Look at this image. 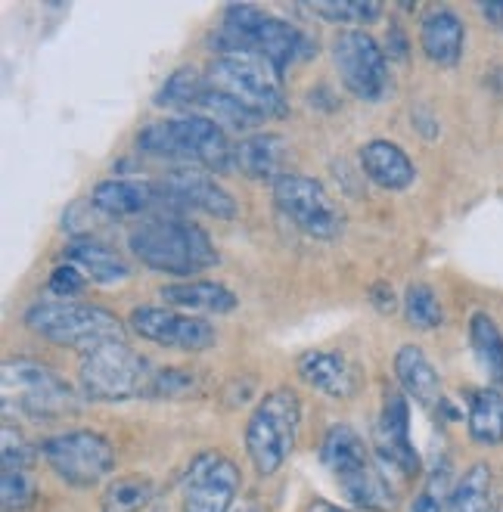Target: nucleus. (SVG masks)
I'll return each instance as SVG.
<instances>
[{
    "label": "nucleus",
    "mask_w": 503,
    "mask_h": 512,
    "mask_svg": "<svg viewBox=\"0 0 503 512\" xmlns=\"http://www.w3.org/2000/svg\"><path fill=\"white\" fill-rule=\"evenodd\" d=\"M131 255L153 274L190 280L199 270L218 264V249L212 236L193 221L181 218H150L131 230Z\"/></svg>",
    "instance_id": "obj_1"
},
{
    "label": "nucleus",
    "mask_w": 503,
    "mask_h": 512,
    "mask_svg": "<svg viewBox=\"0 0 503 512\" xmlns=\"http://www.w3.org/2000/svg\"><path fill=\"white\" fill-rule=\"evenodd\" d=\"M224 53H252L268 59V63L283 75L292 63L308 59L317 47L314 41L299 32L292 22L277 19L271 13H264L249 4H233L221 16V28L212 38Z\"/></svg>",
    "instance_id": "obj_2"
},
{
    "label": "nucleus",
    "mask_w": 503,
    "mask_h": 512,
    "mask_svg": "<svg viewBox=\"0 0 503 512\" xmlns=\"http://www.w3.org/2000/svg\"><path fill=\"white\" fill-rule=\"evenodd\" d=\"M233 146L227 131L205 115H177L146 125L137 134V149L156 159L202 165L205 171H233Z\"/></svg>",
    "instance_id": "obj_3"
},
{
    "label": "nucleus",
    "mask_w": 503,
    "mask_h": 512,
    "mask_svg": "<svg viewBox=\"0 0 503 512\" xmlns=\"http://www.w3.org/2000/svg\"><path fill=\"white\" fill-rule=\"evenodd\" d=\"M320 460L354 506H361L367 512H395L398 506L395 488L389 485V478L379 472L361 435L351 426L339 423L327 432L320 447Z\"/></svg>",
    "instance_id": "obj_4"
},
{
    "label": "nucleus",
    "mask_w": 503,
    "mask_h": 512,
    "mask_svg": "<svg viewBox=\"0 0 503 512\" xmlns=\"http://www.w3.org/2000/svg\"><path fill=\"white\" fill-rule=\"evenodd\" d=\"M159 367H153L140 351L128 342H106L84 354L78 385L87 401L122 404L137 398H153Z\"/></svg>",
    "instance_id": "obj_5"
},
{
    "label": "nucleus",
    "mask_w": 503,
    "mask_h": 512,
    "mask_svg": "<svg viewBox=\"0 0 503 512\" xmlns=\"http://www.w3.org/2000/svg\"><path fill=\"white\" fill-rule=\"evenodd\" d=\"M25 326L50 345L91 354L106 342H125V323L109 308L84 301H38L25 311Z\"/></svg>",
    "instance_id": "obj_6"
},
{
    "label": "nucleus",
    "mask_w": 503,
    "mask_h": 512,
    "mask_svg": "<svg viewBox=\"0 0 503 512\" xmlns=\"http://www.w3.org/2000/svg\"><path fill=\"white\" fill-rule=\"evenodd\" d=\"M0 391H4V413L25 416L32 423H53L78 410L75 388L32 357L7 360L0 373Z\"/></svg>",
    "instance_id": "obj_7"
},
{
    "label": "nucleus",
    "mask_w": 503,
    "mask_h": 512,
    "mask_svg": "<svg viewBox=\"0 0 503 512\" xmlns=\"http://www.w3.org/2000/svg\"><path fill=\"white\" fill-rule=\"evenodd\" d=\"M209 87H215L218 94L230 97L233 103H240L252 115L264 118H280L289 112L286 103V87L283 75L268 63V59L252 56V53H218L212 59L209 72Z\"/></svg>",
    "instance_id": "obj_8"
},
{
    "label": "nucleus",
    "mask_w": 503,
    "mask_h": 512,
    "mask_svg": "<svg viewBox=\"0 0 503 512\" xmlns=\"http://www.w3.org/2000/svg\"><path fill=\"white\" fill-rule=\"evenodd\" d=\"M302 426V401L292 388L268 391L246 423V454L258 475H274L289 460Z\"/></svg>",
    "instance_id": "obj_9"
},
{
    "label": "nucleus",
    "mask_w": 503,
    "mask_h": 512,
    "mask_svg": "<svg viewBox=\"0 0 503 512\" xmlns=\"http://www.w3.org/2000/svg\"><path fill=\"white\" fill-rule=\"evenodd\" d=\"M41 454L53 475L72 488H94L115 469V447L91 429L53 435L41 444Z\"/></svg>",
    "instance_id": "obj_10"
},
{
    "label": "nucleus",
    "mask_w": 503,
    "mask_h": 512,
    "mask_svg": "<svg viewBox=\"0 0 503 512\" xmlns=\"http://www.w3.org/2000/svg\"><path fill=\"white\" fill-rule=\"evenodd\" d=\"M274 205L280 215L314 239H336L345 230V212L327 187L305 174H286L274 184Z\"/></svg>",
    "instance_id": "obj_11"
},
{
    "label": "nucleus",
    "mask_w": 503,
    "mask_h": 512,
    "mask_svg": "<svg viewBox=\"0 0 503 512\" xmlns=\"http://www.w3.org/2000/svg\"><path fill=\"white\" fill-rule=\"evenodd\" d=\"M333 63L351 97L364 103H379L389 90V63L382 50L361 28L339 32L333 41Z\"/></svg>",
    "instance_id": "obj_12"
},
{
    "label": "nucleus",
    "mask_w": 503,
    "mask_h": 512,
    "mask_svg": "<svg viewBox=\"0 0 503 512\" xmlns=\"http://www.w3.org/2000/svg\"><path fill=\"white\" fill-rule=\"evenodd\" d=\"M240 469L221 450H202L181 475V509L184 512H230L240 494Z\"/></svg>",
    "instance_id": "obj_13"
},
{
    "label": "nucleus",
    "mask_w": 503,
    "mask_h": 512,
    "mask_svg": "<svg viewBox=\"0 0 503 512\" xmlns=\"http://www.w3.org/2000/svg\"><path fill=\"white\" fill-rule=\"evenodd\" d=\"M128 326L140 339L162 345V348H174V351L199 354V351H209V348L218 345V329L209 320L184 314V311L143 305V308L131 311Z\"/></svg>",
    "instance_id": "obj_14"
},
{
    "label": "nucleus",
    "mask_w": 503,
    "mask_h": 512,
    "mask_svg": "<svg viewBox=\"0 0 503 512\" xmlns=\"http://www.w3.org/2000/svg\"><path fill=\"white\" fill-rule=\"evenodd\" d=\"M159 184L162 205L174 208V212H205L218 221L236 218V199L218 184L215 174L199 171V168H174L168 171Z\"/></svg>",
    "instance_id": "obj_15"
},
{
    "label": "nucleus",
    "mask_w": 503,
    "mask_h": 512,
    "mask_svg": "<svg viewBox=\"0 0 503 512\" xmlns=\"http://www.w3.org/2000/svg\"><path fill=\"white\" fill-rule=\"evenodd\" d=\"M373 444L379 460L398 469L401 475L413 478L420 475V454L417 447L410 444V407H407V395L404 391L389 388L386 401H382L379 419H376V432H373Z\"/></svg>",
    "instance_id": "obj_16"
},
{
    "label": "nucleus",
    "mask_w": 503,
    "mask_h": 512,
    "mask_svg": "<svg viewBox=\"0 0 503 512\" xmlns=\"http://www.w3.org/2000/svg\"><path fill=\"white\" fill-rule=\"evenodd\" d=\"M91 202L97 212H103L109 218H137V215H146V212H153V208H159L162 193H159V184H153V180L109 177L94 187Z\"/></svg>",
    "instance_id": "obj_17"
},
{
    "label": "nucleus",
    "mask_w": 503,
    "mask_h": 512,
    "mask_svg": "<svg viewBox=\"0 0 503 512\" xmlns=\"http://www.w3.org/2000/svg\"><path fill=\"white\" fill-rule=\"evenodd\" d=\"M292 143L283 134H252L233 146V168L249 180H277L292 174Z\"/></svg>",
    "instance_id": "obj_18"
},
{
    "label": "nucleus",
    "mask_w": 503,
    "mask_h": 512,
    "mask_svg": "<svg viewBox=\"0 0 503 512\" xmlns=\"http://www.w3.org/2000/svg\"><path fill=\"white\" fill-rule=\"evenodd\" d=\"M299 370L302 382L317 388L320 395L327 398H351L354 391L361 388V376H358V367L351 364V360L339 351H308L299 357Z\"/></svg>",
    "instance_id": "obj_19"
},
{
    "label": "nucleus",
    "mask_w": 503,
    "mask_h": 512,
    "mask_svg": "<svg viewBox=\"0 0 503 512\" xmlns=\"http://www.w3.org/2000/svg\"><path fill=\"white\" fill-rule=\"evenodd\" d=\"M361 174L370 177L379 190L401 193L417 180V165L392 140H370L361 146Z\"/></svg>",
    "instance_id": "obj_20"
},
{
    "label": "nucleus",
    "mask_w": 503,
    "mask_h": 512,
    "mask_svg": "<svg viewBox=\"0 0 503 512\" xmlns=\"http://www.w3.org/2000/svg\"><path fill=\"white\" fill-rule=\"evenodd\" d=\"M463 44H466V25L454 10L438 7L423 16L420 47L435 66H445V69L457 66L463 56Z\"/></svg>",
    "instance_id": "obj_21"
},
{
    "label": "nucleus",
    "mask_w": 503,
    "mask_h": 512,
    "mask_svg": "<svg viewBox=\"0 0 503 512\" xmlns=\"http://www.w3.org/2000/svg\"><path fill=\"white\" fill-rule=\"evenodd\" d=\"M395 376L404 388V395L413 398L420 407L432 410V407L445 404V395H441V379H438L432 360L426 357L423 348L401 345L395 354Z\"/></svg>",
    "instance_id": "obj_22"
},
{
    "label": "nucleus",
    "mask_w": 503,
    "mask_h": 512,
    "mask_svg": "<svg viewBox=\"0 0 503 512\" xmlns=\"http://www.w3.org/2000/svg\"><path fill=\"white\" fill-rule=\"evenodd\" d=\"M66 261L81 267L84 277L100 283V286H115V283H125L131 277V264L122 255H118L115 249L103 246L100 239H91V236L69 239Z\"/></svg>",
    "instance_id": "obj_23"
},
{
    "label": "nucleus",
    "mask_w": 503,
    "mask_h": 512,
    "mask_svg": "<svg viewBox=\"0 0 503 512\" xmlns=\"http://www.w3.org/2000/svg\"><path fill=\"white\" fill-rule=\"evenodd\" d=\"M165 298V305L177 311H202V314H230L240 298H236L227 286L209 283V280H184V283H171L162 286L159 292Z\"/></svg>",
    "instance_id": "obj_24"
},
{
    "label": "nucleus",
    "mask_w": 503,
    "mask_h": 512,
    "mask_svg": "<svg viewBox=\"0 0 503 512\" xmlns=\"http://www.w3.org/2000/svg\"><path fill=\"white\" fill-rule=\"evenodd\" d=\"M466 429L469 438L482 447L503 444V395L497 388L472 391L469 413H466Z\"/></svg>",
    "instance_id": "obj_25"
},
{
    "label": "nucleus",
    "mask_w": 503,
    "mask_h": 512,
    "mask_svg": "<svg viewBox=\"0 0 503 512\" xmlns=\"http://www.w3.org/2000/svg\"><path fill=\"white\" fill-rule=\"evenodd\" d=\"M491 491H494L491 466H488V463H472V466L460 475L457 485L451 488L448 512H491V509H494Z\"/></svg>",
    "instance_id": "obj_26"
},
{
    "label": "nucleus",
    "mask_w": 503,
    "mask_h": 512,
    "mask_svg": "<svg viewBox=\"0 0 503 512\" xmlns=\"http://www.w3.org/2000/svg\"><path fill=\"white\" fill-rule=\"evenodd\" d=\"M469 345L476 354L482 373L497 385L503 382V333L488 314H472L469 320Z\"/></svg>",
    "instance_id": "obj_27"
},
{
    "label": "nucleus",
    "mask_w": 503,
    "mask_h": 512,
    "mask_svg": "<svg viewBox=\"0 0 503 512\" xmlns=\"http://www.w3.org/2000/svg\"><path fill=\"white\" fill-rule=\"evenodd\" d=\"M156 503V481L146 475L115 478L106 488L100 509L103 512H146Z\"/></svg>",
    "instance_id": "obj_28"
},
{
    "label": "nucleus",
    "mask_w": 503,
    "mask_h": 512,
    "mask_svg": "<svg viewBox=\"0 0 503 512\" xmlns=\"http://www.w3.org/2000/svg\"><path fill=\"white\" fill-rule=\"evenodd\" d=\"M205 90H209V81H205V75L193 66H184L168 75V81L159 87L156 94V106L162 109H199Z\"/></svg>",
    "instance_id": "obj_29"
},
{
    "label": "nucleus",
    "mask_w": 503,
    "mask_h": 512,
    "mask_svg": "<svg viewBox=\"0 0 503 512\" xmlns=\"http://www.w3.org/2000/svg\"><path fill=\"white\" fill-rule=\"evenodd\" d=\"M404 320L413 326V329H438L445 323V308H441V301L435 295V289L429 283H410L407 292H404Z\"/></svg>",
    "instance_id": "obj_30"
},
{
    "label": "nucleus",
    "mask_w": 503,
    "mask_h": 512,
    "mask_svg": "<svg viewBox=\"0 0 503 512\" xmlns=\"http://www.w3.org/2000/svg\"><path fill=\"white\" fill-rule=\"evenodd\" d=\"M205 376L190 367H159L156 385H153V398H193L202 395Z\"/></svg>",
    "instance_id": "obj_31"
},
{
    "label": "nucleus",
    "mask_w": 503,
    "mask_h": 512,
    "mask_svg": "<svg viewBox=\"0 0 503 512\" xmlns=\"http://www.w3.org/2000/svg\"><path fill=\"white\" fill-rule=\"evenodd\" d=\"M308 10L327 22L358 25V22H376L382 4H373V0H336V4H311Z\"/></svg>",
    "instance_id": "obj_32"
},
{
    "label": "nucleus",
    "mask_w": 503,
    "mask_h": 512,
    "mask_svg": "<svg viewBox=\"0 0 503 512\" xmlns=\"http://www.w3.org/2000/svg\"><path fill=\"white\" fill-rule=\"evenodd\" d=\"M35 481L25 469H4L0 472V503H4V512H22L35 503Z\"/></svg>",
    "instance_id": "obj_33"
},
{
    "label": "nucleus",
    "mask_w": 503,
    "mask_h": 512,
    "mask_svg": "<svg viewBox=\"0 0 503 512\" xmlns=\"http://www.w3.org/2000/svg\"><path fill=\"white\" fill-rule=\"evenodd\" d=\"M0 450H4V469H32L35 460H38V450L25 441V435L19 429H13L10 423H4V444H0Z\"/></svg>",
    "instance_id": "obj_34"
},
{
    "label": "nucleus",
    "mask_w": 503,
    "mask_h": 512,
    "mask_svg": "<svg viewBox=\"0 0 503 512\" xmlns=\"http://www.w3.org/2000/svg\"><path fill=\"white\" fill-rule=\"evenodd\" d=\"M84 286H87V277H84V270L81 267H75V264H59V267H53V274H50V280H47V292L50 295H59V298H72V295H78V292H84Z\"/></svg>",
    "instance_id": "obj_35"
},
{
    "label": "nucleus",
    "mask_w": 503,
    "mask_h": 512,
    "mask_svg": "<svg viewBox=\"0 0 503 512\" xmlns=\"http://www.w3.org/2000/svg\"><path fill=\"white\" fill-rule=\"evenodd\" d=\"M410 512H441V488H435V481L417 494V500L410 503Z\"/></svg>",
    "instance_id": "obj_36"
},
{
    "label": "nucleus",
    "mask_w": 503,
    "mask_h": 512,
    "mask_svg": "<svg viewBox=\"0 0 503 512\" xmlns=\"http://www.w3.org/2000/svg\"><path fill=\"white\" fill-rule=\"evenodd\" d=\"M373 305H376V311H382V314H392L395 311V292H392V286H386V283H376L373 286Z\"/></svg>",
    "instance_id": "obj_37"
},
{
    "label": "nucleus",
    "mask_w": 503,
    "mask_h": 512,
    "mask_svg": "<svg viewBox=\"0 0 503 512\" xmlns=\"http://www.w3.org/2000/svg\"><path fill=\"white\" fill-rule=\"evenodd\" d=\"M482 16H485L491 25H503V4H485V7H482Z\"/></svg>",
    "instance_id": "obj_38"
},
{
    "label": "nucleus",
    "mask_w": 503,
    "mask_h": 512,
    "mask_svg": "<svg viewBox=\"0 0 503 512\" xmlns=\"http://www.w3.org/2000/svg\"><path fill=\"white\" fill-rule=\"evenodd\" d=\"M305 512H345V509H339V506H333V503H327V500H314Z\"/></svg>",
    "instance_id": "obj_39"
},
{
    "label": "nucleus",
    "mask_w": 503,
    "mask_h": 512,
    "mask_svg": "<svg viewBox=\"0 0 503 512\" xmlns=\"http://www.w3.org/2000/svg\"><path fill=\"white\" fill-rule=\"evenodd\" d=\"M146 512H168L165 506H153V509H146Z\"/></svg>",
    "instance_id": "obj_40"
},
{
    "label": "nucleus",
    "mask_w": 503,
    "mask_h": 512,
    "mask_svg": "<svg viewBox=\"0 0 503 512\" xmlns=\"http://www.w3.org/2000/svg\"><path fill=\"white\" fill-rule=\"evenodd\" d=\"M491 512H503V500H500V503H494V509H491Z\"/></svg>",
    "instance_id": "obj_41"
}]
</instances>
